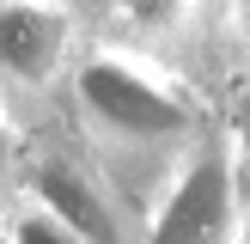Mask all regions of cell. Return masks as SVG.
<instances>
[{
    "mask_svg": "<svg viewBox=\"0 0 250 244\" xmlns=\"http://www.w3.org/2000/svg\"><path fill=\"white\" fill-rule=\"evenodd\" d=\"M165 80L171 73H159L153 61H134L110 43H85L61 80L85 165L116 189L134 226H146L177 165L214 134V116Z\"/></svg>",
    "mask_w": 250,
    "mask_h": 244,
    "instance_id": "6da1fadb",
    "label": "cell"
},
{
    "mask_svg": "<svg viewBox=\"0 0 250 244\" xmlns=\"http://www.w3.org/2000/svg\"><path fill=\"white\" fill-rule=\"evenodd\" d=\"M220 134H226V159H232V183H238V207L250 220V80L232 85L226 116H220Z\"/></svg>",
    "mask_w": 250,
    "mask_h": 244,
    "instance_id": "5b68a950",
    "label": "cell"
},
{
    "mask_svg": "<svg viewBox=\"0 0 250 244\" xmlns=\"http://www.w3.org/2000/svg\"><path fill=\"white\" fill-rule=\"evenodd\" d=\"M238 238H244V207H238V183H232L226 134L214 122V134L177 165L159 207L146 214L141 244H238Z\"/></svg>",
    "mask_w": 250,
    "mask_h": 244,
    "instance_id": "7a4b0ae2",
    "label": "cell"
},
{
    "mask_svg": "<svg viewBox=\"0 0 250 244\" xmlns=\"http://www.w3.org/2000/svg\"><path fill=\"white\" fill-rule=\"evenodd\" d=\"M0 244H12V226H6V220H0Z\"/></svg>",
    "mask_w": 250,
    "mask_h": 244,
    "instance_id": "ba28073f",
    "label": "cell"
},
{
    "mask_svg": "<svg viewBox=\"0 0 250 244\" xmlns=\"http://www.w3.org/2000/svg\"><path fill=\"white\" fill-rule=\"evenodd\" d=\"M6 226H12V244H85V238H73L61 220H49L43 207H31V202H19L6 214Z\"/></svg>",
    "mask_w": 250,
    "mask_h": 244,
    "instance_id": "8992f818",
    "label": "cell"
},
{
    "mask_svg": "<svg viewBox=\"0 0 250 244\" xmlns=\"http://www.w3.org/2000/svg\"><path fill=\"white\" fill-rule=\"evenodd\" d=\"M80 12L43 6V0H0V85L12 92H49L67 80L80 55Z\"/></svg>",
    "mask_w": 250,
    "mask_h": 244,
    "instance_id": "277c9868",
    "label": "cell"
},
{
    "mask_svg": "<svg viewBox=\"0 0 250 244\" xmlns=\"http://www.w3.org/2000/svg\"><path fill=\"white\" fill-rule=\"evenodd\" d=\"M19 189L31 207H43L49 220L73 232L85 244H141V226L134 214L116 202L104 177L85 165L80 146H31L19 165Z\"/></svg>",
    "mask_w": 250,
    "mask_h": 244,
    "instance_id": "3957f363",
    "label": "cell"
},
{
    "mask_svg": "<svg viewBox=\"0 0 250 244\" xmlns=\"http://www.w3.org/2000/svg\"><path fill=\"white\" fill-rule=\"evenodd\" d=\"M220 24H226L232 49H238V61H244V80H250V0H244V6H226V12H220Z\"/></svg>",
    "mask_w": 250,
    "mask_h": 244,
    "instance_id": "52a82bcc",
    "label": "cell"
}]
</instances>
